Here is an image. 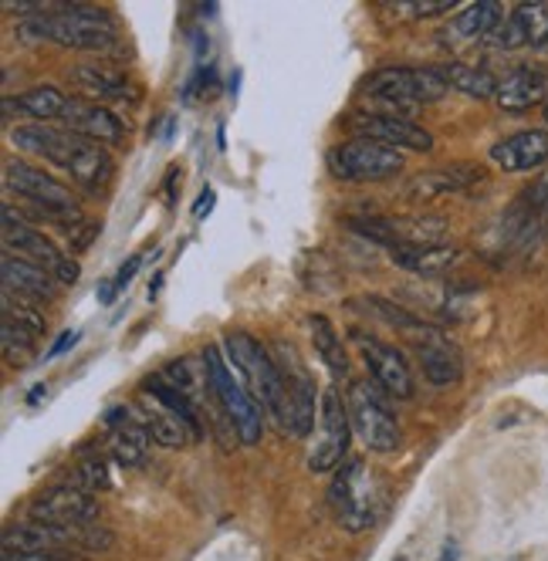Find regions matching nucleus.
<instances>
[{
  "mask_svg": "<svg viewBox=\"0 0 548 561\" xmlns=\"http://www.w3.org/2000/svg\"><path fill=\"white\" fill-rule=\"evenodd\" d=\"M498 45L501 48H538L548 45V8L545 4H518L512 18H504L498 27Z\"/></svg>",
  "mask_w": 548,
  "mask_h": 561,
  "instance_id": "b1692460",
  "label": "nucleus"
},
{
  "mask_svg": "<svg viewBox=\"0 0 548 561\" xmlns=\"http://www.w3.org/2000/svg\"><path fill=\"white\" fill-rule=\"evenodd\" d=\"M0 271H4V291H11L18 298H31L34 305H48L58 295V280L45 267L27 264L14 254H4Z\"/></svg>",
  "mask_w": 548,
  "mask_h": 561,
  "instance_id": "412c9836",
  "label": "nucleus"
},
{
  "mask_svg": "<svg viewBox=\"0 0 548 561\" xmlns=\"http://www.w3.org/2000/svg\"><path fill=\"white\" fill-rule=\"evenodd\" d=\"M345 407H349L352 430H356V436L373 454H393L400 447V436H403L400 423L393 413H389L386 399L379 396L376 386L352 382L349 396H345Z\"/></svg>",
  "mask_w": 548,
  "mask_h": 561,
  "instance_id": "6e6552de",
  "label": "nucleus"
},
{
  "mask_svg": "<svg viewBox=\"0 0 548 561\" xmlns=\"http://www.w3.org/2000/svg\"><path fill=\"white\" fill-rule=\"evenodd\" d=\"M494 102L504 112H528V108L548 102V71L532 68V65L507 71L504 78H498Z\"/></svg>",
  "mask_w": 548,
  "mask_h": 561,
  "instance_id": "f3484780",
  "label": "nucleus"
},
{
  "mask_svg": "<svg viewBox=\"0 0 548 561\" xmlns=\"http://www.w3.org/2000/svg\"><path fill=\"white\" fill-rule=\"evenodd\" d=\"M11 142L24 152H34V156L48 159V163L61 167L92 196H99L112 180V156L99 142L82 139L75 133H58L42 123H31V126H18L11 133Z\"/></svg>",
  "mask_w": 548,
  "mask_h": 561,
  "instance_id": "f257e3e1",
  "label": "nucleus"
},
{
  "mask_svg": "<svg viewBox=\"0 0 548 561\" xmlns=\"http://www.w3.org/2000/svg\"><path fill=\"white\" fill-rule=\"evenodd\" d=\"M274 366L282 373L285 382V416H282V430L292 436H308L311 426H316V382H311L308 369L301 366L298 352L288 342H274Z\"/></svg>",
  "mask_w": 548,
  "mask_h": 561,
  "instance_id": "9d476101",
  "label": "nucleus"
},
{
  "mask_svg": "<svg viewBox=\"0 0 548 561\" xmlns=\"http://www.w3.org/2000/svg\"><path fill=\"white\" fill-rule=\"evenodd\" d=\"M352 342L359 345L363 358H366V366L373 373V379L389 392V396H397V399H410L416 382H413V373L407 366V358L400 355V348L393 345H386L383 339L376 335H366V332H352Z\"/></svg>",
  "mask_w": 548,
  "mask_h": 561,
  "instance_id": "2eb2a0df",
  "label": "nucleus"
},
{
  "mask_svg": "<svg viewBox=\"0 0 548 561\" xmlns=\"http://www.w3.org/2000/svg\"><path fill=\"white\" fill-rule=\"evenodd\" d=\"M207 358V369H210V382H214V392L220 399V407L224 413L230 416L233 430H238L241 436V444L244 447H254L261 444V436H264V410L258 407V399L248 392L244 379L233 373V366L227 363V355H220L217 345H210L204 352Z\"/></svg>",
  "mask_w": 548,
  "mask_h": 561,
  "instance_id": "423d86ee",
  "label": "nucleus"
},
{
  "mask_svg": "<svg viewBox=\"0 0 548 561\" xmlns=\"http://www.w3.org/2000/svg\"><path fill=\"white\" fill-rule=\"evenodd\" d=\"M18 37L24 42H55L75 51H109L115 45V31L105 11L99 8H58V11H34L18 21Z\"/></svg>",
  "mask_w": 548,
  "mask_h": 561,
  "instance_id": "f03ea898",
  "label": "nucleus"
},
{
  "mask_svg": "<svg viewBox=\"0 0 548 561\" xmlns=\"http://www.w3.org/2000/svg\"><path fill=\"white\" fill-rule=\"evenodd\" d=\"M349 129L359 133V139H373L393 149H413V152H430L434 149V136L420 129L416 123L403 115H389V112H356L349 118Z\"/></svg>",
  "mask_w": 548,
  "mask_h": 561,
  "instance_id": "4468645a",
  "label": "nucleus"
},
{
  "mask_svg": "<svg viewBox=\"0 0 548 561\" xmlns=\"http://www.w3.org/2000/svg\"><path fill=\"white\" fill-rule=\"evenodd\" d=\"M142 423L149 430L152 444H160L167 450H180L190 444V439H201V433L193 430L176 410H170L167 403H160V399L149 392H142Z\"/></svg>",
  "mask_w": 548,
  "mask_h": 561,
  "instance_id": "aec40b11",
  "label": "nucleus"
},
{
  "mask_svg": "<svg viewBox=\"0 0 548 561\" xmlns=\"http://www.w3.org/2000/svg\"><path fill=\"white\" fill-rule=\"evenodd\" d=\"M444 78H447V85L464 92V95H471V99H491L498 92V78L484 68H475V65H464V61H454L447 68H441Z\"/></svg>",
  "mask_w": 548,
  "mask_h": 561,
  "instance_id": "c85d7f7f",
  "label": "nucleus"
},
{
  "mask_svg": "<svg viewBox=\"0 0 548 561\" xmlns=\"http://www.w3.org/2000/svg\"><path fill=\"white\" fill-rule=\"evenodd\" d=\"M109 450L115 457V463L123 467H139L146 460V447H149V430L146 423L133 420L123 407H115L109 416Z\"/></svg>",
  "mask_w": 548,
  "mask_h": 561,
  "instance_id": "4be33fe9",
  "label": "nucleus"
},
{
  "mask_svg": "<svg viewBox=\"0 0 548 561\" xmlns=\"http://www.w3.org/2000/svg\"><path fill=\"white\" fill-rule=\"evenodd\" d=\"M416 355L423 376L434 386H454L464 376V358L457 352V345H450L437 329H426L416 335Z\"/></svg>",
  "mask_w": 548,
  "mask_h": 561,
  "instance_id": "a211bd4d",
  "label": "nucleus"
},
{
  "mask_svg": "<svg viewBox=\"0 0 548 561\" xmlns=\"http://www.w3.org/2000/svg\"><path fill=\"white\" fill-rule=\"evenodd\" d=\"M115 295H119V288H115V277H105L102 285H99V301H102V305H112Z\"/></svg>",
  "mask_w": 548,
  "mask_h": 561,
  "instance_id": "4c0bfd02",
  "label": "nucleus"
},
{
  "mask_svg": "<svg viewBox=\"0 0 548 561\" xmlns=\"http://www.w3.org/2000/svg\"><path fill=\"white\" fill-rule=\"evenodd\" d=\"M75 85H82L89 95H99V99H126L129 95V82L112 68H102V65H78L71 71Z\"/></svg>",
  "mask_w": 548,
  "mask_h": 561,
  "instance_id": "bb28decb",
  "label": "nucleus"
},
{
  "mask_svg": "<svg viewBox=\"0 0 548 561\" xmlns=\"http://www.w3.org/2000/svg\"><path fill=\"white\" fill-rule=\"evenodd\" d=\"M541 115H545V126H548V102H545V108H541Z\"/></svg>",
  "mask_w": 548,
  "mask_h": 561,
  "instance_id": "58836bf2",
  "label": "nucleus"
},
{
  "mask_svg": "<svg viewBox=\"0 0 548 561\" xmlns=\"http://www.w3.org/2000/svg\"><path fill=\"white\" fill-rule=\"evenodd\" d=\"M139 264H142V257H139V254H133L129 261H123V267L115 271V288L126 291V288L133 285V277L139 274Z\"/></svg>",
  "mask_w": 548,
  "mask_h": 561,
  "instance_id": "72a5a7b5",
  "label": "nucleus"
},
{
  "mask_svg": "<svg viewBox=\"0 0 548 561\" xmlns=\"http://www.w3.org/2000/svg\"><path fill=\"white\" fill-rule=\"evenodd\" d=\"M65 95L58 92V89H52V85H37V89H31V92H24V95H18V99H4V115H14V108H18V115H31L34 123H48V118H61V112H65Z\"/></svg>",
  "mask_w": 548,
  "mask_h": 561,
  "instance_id": "393cba45",
  "label": "nucleus"
},
{
  "mask_svg": "<svg viewBox=\"0 0 548 561\" xmlns=\"http://www.w3.org/2000/svg\"><path fill=\"white\" fill-rule=\"evenodd\" d=\"M329 504L345 531H366L383 511V484L363 460H345L329 488Z\"/></svg>",
  "mask_w": 548,
  "mask_h": 561,
  "instance_id": "20e7f679",
  "label": "nucleus"
},
{
  "mask_svg": "<svg viewBox=\"0 0 548 561\" xmlns=\"http://www.w3.org/2000/svg\"><path fill=\"white\" fill-rule=\"evenodd\" d=\"M78 339H82V332H65V335L48 348V355H45V358H58V355H61V352H68Z\"/></svg>",
  "mask_w": 548,
  "mask_h": 561,
  "instance_id": "e433bc0d",
  "label": "nucleus"
},
{
  "mask_svg": "<svg viewBox=\"0 0 548 561\" xmlns=\"http://www.w3.org/2000/svg\"><path fill=\"white\" fill-rule=\"evenodd\" d=\"M407 4L416 18H437V14H447L457 0H407Z\"/></svg>",
  "mask_w": 548,
  "mask_h": 561,
  "instance_id": "473e14b6",
  "label": "nucleus"
},
{
  "mask_svg": "<svg viewBox=\"0 0 548 561\" xmlns=\"http://www.w3.org/2000/svg\"><path fill=\"white\" fill-rule=\"evenodd\" d=\"M491 159H494V167H501L504 173L538 170L545 159H548V133L525 129V133L507 136V139H501V142L491 146Z\"/></svg>",
  "mask_w": 548,
  "mask_h": 561,
  "instance_id": "6ab92c4d",
  "label": "nucleus"
},
{
  "mask_svg": "<svg viewBox=\"0 0 548 561\" xmlns=\"http://www.w3.org/2000/svg\"><path fill=\"white\" fill-rule=\"evenodd\" d=\"M332 173L349 183H379L403 170V152L373 139H349L329 156Z\"/></svg>",
  "mask_w": 548,
  "mask_h": 561,
  "instance_id": "9b49d317",
  "label": "nucleus"
},
{
  "mask_svg": "<svg viewBox=\"0 0 548 561\" xmlns=\"http://www.w3.org/2000/svg\"><path fill=\"white\" fill-rule=\"evenodd\" d=\"M349 407L342 403V396L335 389H326L322 396V410H319V436L308 450V470L311 473H332L339 470L345 450H349Z\"/></svg>",
  "mask_w": 548,
  "mask_h": 561,
  "instance_id": "f8f14e48",
  "label": "nucleus"
},
{
  "mask_svg": "<svg viewBox=\"0 0 548 561\" xmlns=\"http://www.w3.org/2000/svg\"><path fill=\"white\" fill-rule=\"evenodd\" d=\"M4 186L11 193H18L21 199H27L37 214L55 217L58 224H61V217L82 220L78 196L71 193V186H65L61 180H55L45 170H34L27 163H18V159H8V163H4Z\"/></svg>",
  "mask_w": 548,
  "mask_h": 561,
  "instance_id": "0eeeda50",
  "label": "nucleus"
},
{
  "mask_svg": "<svg viewBox=\"0 0 548 561\" xmlns=\"http://www.w3.org/2000/svg\"><path fill=\"white\" fill-rule=\"evenodd\" d=\"M308 325H311V345H316V355L329 366V373L335 379H342L349 366H345V352H342V342H339L332 322H329L326 314H311Z\"/></svg>",
  "mask_w": 548,
  "mask_h": 561,
  "instance_id": "cd10ccee",
  "label": "nucleus"
},
{
  "mask_svg": "<svg viewBox=\"0 0 548 561\" xmlns=\"http://www.w3.org/2000/svg\"><path fill=\"white\" fill-rule=\"evenodd\" d=\"M501 24H504L501 4H494V0H481V4H471L450 21V27L444 31V42L450 48L478 45V42H484V37L498 34Z\"/></svg>",
  "mask_w": 548,
  "mask_h": 561,
  "instance_id": "5701e85b",
  "label": "nucleus"
},
{
  "mask_svg": "<svg viewBox=\"0 0 548 561\" xmlns=\"http://www.w3.org/2000/svg\"><path fill=\"white\" fill-rule=\"evenodd\" d=\"M31 520L37 525H48V528H89V525H99V501L75 488V484H65V488H48L42 491L34 501H31Z\"/></svg>",
  "mask_w": 548,
  "mask_h": 561,
  "instance_id": "ddd939ff",
  "label": "nucleus"
},
{
  "mask_svg": "<svg viewBox=\"0 0 548 561\" xmlns=\"http://www.w3.org/2000/svg\"><path fill=\"white\" fill-rule=\"evenodd\" d=\"M0 308H4V318H8V322L27 329V332H34V335H45V314H42V311H34V308H31L27 301H21L18 295L4 291V301H0Z\"/></svg>",
  "mask_w": 548,
  "mask_h": 561,
  "instance_id": "7c9ffc66",
  "label": "nucleus"
},
{
  "mask_svg": "<svg viewBox=\"0 0 548 561\" xmlns=\"http://www.w3.org/2000/svg\"><path fill=\"white\" fill-rule=\"evenodd\" d=\"M75 488H82V491H105L109 488V467L102 457H92V460H82L75 470Z\"/></svg>",
  "mask_w": 548,
  "mask_h": 561,
  "instance_id": "2f4dec72",
  "label": "nucleus"
},
{
  "mask_svg": "<svg viewBox=\"0 0 548 561\" xmlns=\"http://www.w3.org/2000/svg\"><path fill=\"white\" fill-rule=\"evenodd\" d=\"M393 257L407 271L441 274L457 261V251L454 248H434V244H400V248H393Z\"/></svg>",
  "mask_w": 548,
  "mask_h": 561,
  "instance_id": "a878e982",
  "label": "nucleus"
},
{
  "mask_svg": "<svg viewBox=\"0 0 548 561\" xmlns=\"http://www.w3.org/2000/svg\"><path fill=\"white\" fill-rule=\"evenodd\" d=\"M34 342L37 335L8 322L4 318V325H0V345H4V355H8V363L11 366H27L31 363V355H34Z\"/></svg>",
  "mask_w": 548,
  "mask_h": 561,
  "instance_id": "c756f323",
  "label": "nucleus"
},
{
  "mask_svg": "<svg viewBox=\"0 0 548 561\" xmlns=\"http://www.w3.org/2000/svg\"><path fill=\"white\" fill-rule=\"evenodd\" d=\"M4 561H78V558L68 551H37V554H11Z\"/></svg>",
  "mask_w": 548,
  "mask_h": 561,
  "instance_id": "f704fd0d",
  "label": "nucleus"
},
{
  "mask_svg": "<svg viewBox=\"0 0 548 561\" xmlns=\"http://www.w3.org/2000/svg\"><path fill=\"white\" fill-rule=\"evenodd\" d=\"M224 348H227V363L233 366L248 386V392L258 399V407L264 413L274 416V423L282 426V416H285V382H282V373L274 366V358L267 355V348L248 335V332H227L224 339Z\"/></svg>",
  "mask_w": 548,
  "mask_h": 561,
  "instance_id": "7ed1b4c3",
  "label": "nucleus"
},
{
  "mask_svg": "<svg viewBox=\"0 0 548 561\" xmlns=\"http://www.w3.org/2000/svg\"><path fill=\"white\" fill-rule=\"evenodd\" d=\"M447 89L450 85L441 68H383L366 82V92L379 99L389 108V115H403V118L430 102L444 99Z\"/></svg>",
  "mask_w": 548,
  "mask_h": 561,
  "instance_id": "39448f33",
  "label": "nucleus"
},
{
  "mask_svg": "<svg viewBox=\"0 0 548 561\" xmlns=\"http://www.w3.org/2000/svg\"><path fill=\"white\" fill-rule=\"evenodd\" d=\"M4 254L45 267L58 285H75L78 280V264L68 254H61L45 233L31 230L24 217L14 214V207H4Z\"/></svg>",
  "mask_w": 548,
  "mask_h": 561,
  "instance_id": "1a4fd4ad",
  "label": "nucleus"
},
{
  "mask_svg": "<svg viewBox=\"0 0 548 561\" xmlns=\"http://www.w3.org/2000/svg\"><path fill=\"white\" fill-rule=\"evenodd\" d=\"M214 204H217V193L207 186L204 193H201V199H197V204H193V220H204L210 210H214Z\"/></svg>",
  "mask_w": 548,
  "mask_h": 561,
  "instance_id": "c9c22d12",
  "label": "nucleus"
},
{
  "mask_svg": "<svg viewBox=\"0 0 548 561\" xmlns=\"http://www.w3.org/2000/svg\"><path fill=\"white\" fill-rule=\"evenodd\" d=\"M61 123L68 126V133L92 139L99 146H119L126 139V123L112 108H105L102 102L92 99H68Z\"/></svg>",
  "mask_w": 548,
  "mask_h": 561,
  "instance_id": "dca6fc26",
  "label": "nucleus"
}]
</instances>
